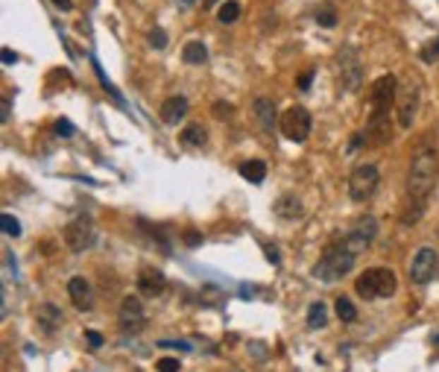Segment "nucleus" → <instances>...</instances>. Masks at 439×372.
Instances as JSON below:
<instances>
[{
	"label": "nucleus",
	"mask_w": 439,
	"mask_h": 372,
	"mask_svg": "<svg viewBox=\"0 0 439 372\" xmlns=\"http://www.w3.org/2000/svg\"><path fill=\"white\" fill-rule=\"evenodd\" d=\"M155 369L158 372H179V361L176 358H162V361L155 364Z\"/></svg>",
	"instance_id": "c85d7f7f"
},
{
	"label": "nucleus",
	"mask_w": 439,
	"mask_h": 372,
	"mask_svg": "<svg viewBox=\"0 0 439 372\" xmlns=\"http://www.w3.org/2000/svg\"><path fill=\"white\" fill-rule=\"evenodd\" d=\"M150 44H152L155 50H164V47H167V32H164L162 27H155V30L150 32Z\"/></svg>",
	"instance_id": "cd10ccee"
},
{
	"label": "nucleus",
	"mask_w": 439,
	"mask_h": 372,
	"mask_svg": "<svg viewBox=\"0 0 439 372\" xmlns=\"http://www.w3.org/2000/svg\"><path fill=\"white\" fill-rule=\"evenodd\" d=\"M255 114H258V124H261L264 129H275V124H278V114H275V103L272 100H267V97H258L255 100Z\"/></svg>",
	"instance_id": "f3484780"
},
{
	"label": "nucleus",
	"mask_w": 439,
	"mask_h": 372,
	"mask_svg": "<svg viewBox=\"0 0 439 372\" xmlns=\"http://www.w3.org/2000/svg\"><path fill=\"white\" fill-rule=\"evenodd\" d=\"M85 340H88L91 349H100V346H103V335H97V331H88Z\"/></svg>",
	"instance_id": "2f4dec72"
},
{
	"label": "nucleus",
	"mask_w": 439,
	"mask_h": 372,
	"mask_svg": "<svg viewBox=\"0 0 439 372\" xmlns=\"http://www.w3.org/2000/svg\"><path fill=\"white\" fill-rule=\"evenodd\" d=\"M182 59L188 65H203L205 59H208V47L203 42H188L185 50H182Z\"/></svg>",
	"instance_id": "6ab92c4d"
},
{
	"label": "nucleus",
	"mask_w": 439,
	"mask_h": 372,
	"mask_svg": "<svg viewBox=\"0 0 439 372\" xmlns=\"http://www.w3.org/2000/svg\"><path fill=\"white\" fill-rule=\"evenodd\" d=\"M0 114H4V117H0V121H9V97H4V106H0Z\"/></svg>",
	"instance_id": "c9c22d12"
},
{
	"label": "nucleus",
	"mask_w": 439,
	"mask_h": 372,
	"mask_svg": "<svg viewBox=\"0 0 439 372\" xmlns=\"http://www.w3.org/2000/svg\"><path fill=\"white\" fill-rule=\"evenodd\" d=\"M395 91H398V80L392 73L375 80L372 85V117L366 126V138H372L369 144H384L390 138V109L395 103Z\"/></svg>",
	"instance_id": "f257e3e1"
},
{
	"label": "nucleus",
	"mask_w": 439,
	"mask_h": 372,
	"mask_svg": "<svg viewBox=\"0 0 439 372\" xmlns=\"http://www.w3.org/2000/svg\"><path fill=\"white\" fill-rule=\"evenodd\" d=\"M214 114H220V121H223V114H226V117L231 114V106H229V103H214Z\"/></svg>",
	"instance_id": "72a5a7b5"
},
{
	"label": "nucleus",
	"mask_w": 439,
	"mask_h": 372,
	"mask_svg": "<svg viewBox=\"0 0 439 372\" xmlns=\"http://www.w3.org/2000/svg\"><path fill=\"white\" fill-rule=\"evenodd\" d=\"M185 244H188V246H199V244H203V234L193 232V229H188V232H185Z\"/></svg>",
	"instance_id": "c756f323"
},
{
	"label": "nucleus",
	"mask_w": 439,
	"mask_h": 372,
	"mask_svg": "<svg viewBox=\"0 0 439 372\" xmlns=\"http://www.w3.org/2000/svg\"><path fill=\"white\" fill-rule=\"evenodd\" d=\"M68 293H71V302L79 308V311H91L94 308V290H91V282L83 279V276H73L68 282Z\"/></svg>",
	"instance_id": "4468645a"
},
{
	"label": "nucleus",
	"mask_w": 439,
	"mask_h": 372,
	"mask_svg": "<svg viewBox=\"0 0 439 372\" xmlns=\"http://www.w3.org/2000/svg\"><path fill=\"white\" fill-rule=\"evenodd\" d=\"M217 18H220V24H234L237 18H241V4H237V0H226V4L217 9Z\"/></svg>",
	"instance_id": "5701e85b"
},
{
	"label": "nucleus",
	"mask_w": 439,
	"mask_h": 372,
	"mask_svg": "<svg viewBox=\"0 0 439 372\" xmlns=\"http://www.w3.org/2000/svg\"><path fill=\"white\" fill-rule=\"evenodd\" d=\"M18 62V56L12 50H4V65H15Z\"/></svg>",
	"instance_id": "4c0bfd02"
},
{
	"label": "nucleus",
	"mask_w": 439,
	"mask_h": 372,
	"mask_svg": "<svg viewBox=\"0 0 439 372\" xmlns=\"http://www.w3.org/2000/svg\"><path fill=\"white\" fill-rule=\"evenodd\" d=\"M311 112L305 106H290L282 117H278V126H282V135L293 144H305L311 135Z\"/></svg>",
	"instance_id": "423d86ee"
},
{
	"label": "nucleus",
	"mask_w": 439,
	"mask_h": 372,
	"mask_svg": "<svg viewBox=\"0 0 439 372\" xmlns=\"http://www.w3.org/2000/svg\"><path fill=\"white\" fill-rule=\"evenodd\" d=\"M53 4H56L59 9H62V12H71V9H73V4H71V0H53Z\"/></svg>",
	"instance_id": "e433bc0d"
},
{
	"label": "nucleus",
	"mask_w": 439,
	"mask_h": 372,
	"mask_svg": "<svg viewBox=\"0 0 439 372\" xmlns=\"http://www.w3.org/2000/svg\"><path fill=\"white\" fill-rule=\"evenodd\" d=\"M375 234H378V223H375L372 214H366V217H361V220L354 223V229L346 234V241H349L357 252H363V249L375 241Z\"/></svg>",
	"instance_id": "f8f14e48"
},
{
	"label": "nucleus",
	"mask_w": 439,
	"mask_h": 372,
	"mask_svg": "<svg viewBox=\"0 0 439 372\" xmlns=\"http://www.w3.org/2000/svg\"><path fill=\"white\" fill-rule=\"evenodd\" d=\"M334 311H337V317H340L343 323H354L357 320V308L351 305V299H346V296H340L334 302Z\"/></svg>",
	"instance_id": "b1692460"
},
{
	"label": "nucleus",
	"mask_w": 439,
	"mask_h": 372,
	"mask_svg": "<svg viewBox=\"0 0 439 372\" xmlns=\"http://www.w3.org/2000/svg\"><path fill=\"white\" fill-rule=\"evenodd\" d=\"M275 214H278L282 220H302V214H305L302 200L293 197V193H284V197L275 203Z\"/></svg>",
	"instance_id": "dca6fc26"
},
{
	"label": "nucleus",
	"mask_w": 439,
	"mask_h": 372,
	"mask_svg": "<svg viewBox=\"0 0 439 372\" xmlns=\"http://www.w3.org/2000/svg\"><path fill=\"white\" fill-rule=\"evenodd\" d=\"M65 244L73 249V252H85V249H91L94 244H97V229H94V223H91V217H76V220H71L68 226H65Z\"/></svg>",
	"instance_id": "0eeeda50"
},
{
	"label": "nucleus",
	"mask_w": 439,
	"mask_h": 372,
	"mask_svg": "<svg viewBox=\"0 0 439 372\" xmlns=\"http://www.w3.org/2000/svg\"><path fill=\"white\" fill-rule=\"evenodd\" d=\"M38 323H42V328L50 335V331H53L59 323H62V314H59V311H56L50 302H44L42 308H38Z\"/></svg>",
	"instance_id": "4be33fe9"
},
{
	"label": "nucleus",
	"mask_w": 439,
	"mask_h": 372,
	"mask_svg": "<svg viewBox=\"0 0 439 372\" xmlns=\"http://www.w3.org/2000/svg\"><path fill=\"white\" fill-rule=\"evenodd\" d=\"M378 182H381V173H378L375 164H354L351 176H349V197L354 203H366L375 197L378 191Z\"/></svg>",
	"instance_id": "39448f33"
},
{
	"label": "nucleus",
	"mask_w": 439,
	"mask_h": 372,
	"mask_svg": "<svg viewBox=\"0 0 439 372\" xmlns=\"http://www.w3.org/2000/svg\"><path fill=\"white\" fill-rule=\"evenodd\" d=\"M422 62L425 65H433V62H439V38H433V42H428L425 47H422Z\"/></svg>",
	"instance_id": "a878e982"
},
{
	"label": "nucleus",
	"mask_w": 439,
	"mask_h": 372,
	"mask_svg": "<svg viewBox=\"0 0 439 372\" xmlns=\"http://www.w3.org/2000/svg\"><path fill=\"white\" fill-rule=\"evenodd\" d=\"M117 323L126 335H138V331H144L147 325V314H144V305L138 296H126L121 302V311H117Z\"/></svg>",
	"instance_id": "1a4fd4ad"
},
{
	"label": "nucleus",
	"mask_w": 439,
	"mask_h": 372,
	"mask_svg": "<svg viewBox=\"0 0 439 372\" xmlns=\"http://www.w3.org/2000/svg\"><path fill=\"white\" fill-rule=\"evenodd\" d=\"M205 138H208V132L199 124H191V126L182 129V144L185 147H205Z\"/></svg>",
	"instance_id": "aec40b11"
},
{
	"label": "nucleus",
	"mask_w": 439,
	"mask_h": 372,
	"mask_svg": "<svg viewBox=\"0 0 439 372\" xmlns=\"http://www.w3.org/2000/svg\"><path fill=\"white\" fill-rule=\"evenodd\" d=\"M395 106H398V124L410 129V124L416 121V112H419V83L416 80L404 83L395 91Z\"/></svg>",
	"instance_id": "6e6552de"
},
{
	"label": "nucleus",
	"mask_w": 439,
	"mask_h": 372,
	"mask_svg": "<svg viewBox=\"0 0 439 372\" xmlns=\"http://www.w3.org/2000/svg\"><path fill=\"white\" fill-rule=\"evenodd\" d=\"M267 258H270L272 264H282V258H278V249H275V246H267Z\"/></svg>",
	"instance_id": "f704fd0d"
},
{
	"label": "nucleus",
	"mask_w": 439,
	"mask_h": 372,
	"mask_svg": "<svg viewBox=\"0 0 439 372\" xmlns=\"http://www.w3.org/2000/svg\"><path fill=\"white\" fill-rule=\"evenodd\" d=\"M185 114H188V100H185L182 94H176V97H170V100H164V106H162V121H164L167 126L182 124Z\"/></svg>",
	"instance_id": "2eb2a0df"
},
{
	"label": "nucleus",
	"mask_w": 439,
	"mask_h": 372,
	"mask_svg": "<svg viewBox=\"0 0 439 372\" xmlns=\"http://www.w3.org/2000/svg\"><path fill=\"white\" fill-rule=\"evenodd\" d=\"M316 24H323V27H334L337 24V15L331 6H319L316 9Z\"/></svg>",
	"instance_id": "bb28decb"
},
{
	"label": "nucleus",
	"mask_w": 439,
	"mask_h": 372,
	"mask_svg": "<svg viewBox=\"0 0 439 372\" xmlns=\"http://www.w3.org/2000/svg\"><path fill=\"white\" fill-rule=\"evenodd\" d=\"M395 287H398L395 272L387 270V267H372V270H366L363 276L354 282L357 296L366 299V302L369 299H387V296H392Z\"/></svg>",
	"instance_id": "20e7f679"
},
{
	"label": "nucleus",
	"mask_w": 439,
	"mask_h": 372,
	"mask_svg": "<svg viewBox=\"0 0 439 372\" xmlns=\"http://www.w3.org/2000/svg\"><path fill=\"white\" fill-rule=\"evenodd\" d=\"M313 73H316V71H305L302 76H299V88L308 91V88H311V80H313Z\"/></svg>",
	"instance_id": "473e14b6"
},
{
	"label": "nucleus",
	"mask_w": 439,
	"mask_h": 372,
	"mask_svg": "<svg viewBox=\"0 0 439 372\" xmlns=\"http://www.w3.org/2000/svg\"><path fill=\"white\" fill-rule=\"evenodd\" d=\"M328 325V311H325V302H311L308 308V328H325Z\"/></svg>",
	"instance_id": "412c9836"
},
{
	"label": "nucleus",
	"mask_w": 439,
	"mask_h": 372,
	"mask_svg": "<svg viewBox=\"0 0 439 372\" xmlns=\"http://www.w3.org/2000/svg\"><path fill=\"white\" fill-rule=\"evenodd\" d=\"M436 267H439L436 249H433V246H422V249H419L416 256H413V261H410V279H413L416 284H428V282L433 279Z\"/></svg>",
	"instance_id": "9d476101"
},
{
	"label": "nucleus",
	"mask_w": 439,
	"mask_h": 372,
	"mask_svg": "<svg viewBox=\"0 0 439 372\" xmlns=\"http://www.w3.org/2000/svg\"><path fill=\"white\" fill-rule=\"evenodd\" d=\"M337 65H340V83L349 91H354L357 85H361L363 65H361V59H357V50L354 47H346L340 56H337Z\"/></svg>",
	"instance_id": "9b49d317"
},
{
	"label": "nucleus",
	"mask_w": 439,
	"mask_h": 372,
	"mask_svg": "<svg viewBox=\"0 0 439 372\" xmlns=\"http://www.w3.org/2000/svg\"><path fill=\"white\" fill-rule=\"evenodd\" d=\"M0 229H4V234H9V238H18V234H21V223H18L9 211L0 214Z\"/></svg>",
	"instance_id": "393cba45"
},
{
	"label": "nucleus",
	"mask_w": 439,
	"mask_h": 372,
	"mask_svg": "<svg viewBox=\"0 0 439 372\" xmlns=\"http://www.w3.org/2000/svg\"><path fill=\"white\" fill-rule=\"evenodd\" d=\"M357 256H361V252H357L346 238L337 241V244H331V246L323 252V258H319V264L313 267V276H316L319 282H325V284L340 282L346 272H351Z\"/></svg>",
	"instance_id": "7ed1b4c3"
},
{
	"label": "nucleus",
	"mask_w": 439,
	"mask_h": 372,
	"mask_svg": "<svg viewBox=\"0 0 439 372\" xmlns=\"http://www.w3.org/2000/svg\"><path fill=\"white\" fill-rule=\"evenodd\" d=\"M164 287H167V279H164L162 270L144 267L141 272H138V290H141V296L155 299V296H162V293H164Z\"/></svg>",
	"instance_id": "ddd939ff"
},
{
	"label": "nucleus",
	"mask_w": 439,
	"mask_h": 372,
	"mask_svg": "<svg viewBox=\"0 0 439 372\" xmlns=\"http://www.w3.org/2000/svg\"><path fill=\"white\" fill-rule=\"evenodd\" d=\"M56 132L65 135V138H71V135H73V124H71V121H59V124H56Z\"/></svg>",
	"instance_id": "7c9ffc66"
},
{
	"label": "nucleus",
	"mask_w": 439,
	"mask_h": 372,
	"mask_svg": "<svg viewBox=\"0 0 439 372\" xmlns=\"http://www.w3.org/2000/svg\"><path fill=\"white\" fill-rule=\"evenodd\" d=\"M179 4H182V6L188 9V6H193V4H196V0H179Z\"/></svg>",
	"instance_id": "ea45409f"
},
{
	"label": "nucleus",
	"mask_w": 439,
	"mask_h": 372,
	"mask_svg": "<svg viewBox=\"0 0 439 372\" xmlns=\"http://www.w3.org/2000/svg\"><path fill=\"white\" fill-rule=\"evenodd\" d=\"M433 182H436V152L422 147L416 155H413V164H410V176H407V193L416 205L428 203L431 191H433Z\"/></svg>",
	"instance_id": "f03ea898"
},
{
	"label": "nucleus",
	"mask_w": 439,
	"mask_h": 372,
	"mask_svg": "<svg viewBox=\"0 0 439 372\" xmlns=\"http://www.w3.org/2000/svg\"><path fill=\"white\" fill-rule=\"evenodd\" d=\"M237 170H241V176H243L246 182H255V185H261V182L267 179V164H264V162H258V159L243 162Z\"/></svg>",
	"instance_id": "a211bd4d"
},
{
	"label": "nucleus",
	"mask_w": 439,
	"mask_h": 372,
	"mask_svg": "<svg viewBox=\"0 0 439 372\" xmlns=\"http://www.w3.org/2000/svg\"><path fill=\"white\" fill-rule=\"evenodd\" d=\"M217 4H220V0H203V6H205V9H214Z\"/></svg>",
	"instance_id": "58836bf2"
}]
</instances>
